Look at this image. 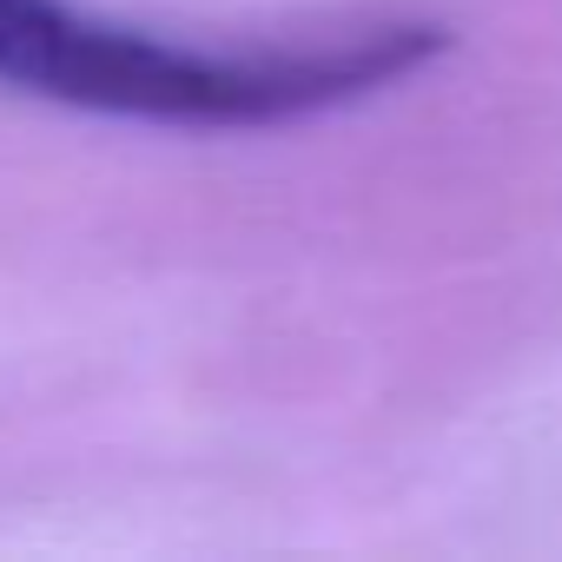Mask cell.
I'll return each mask as SVG.
<instances>
[{"label": "cell", "mask_w": 562, "mask_h": 562, "mask_svg": "<svg viewBox=\"0 0 562 562\" xmlns=\"http://www.w3.org/2000/svg\"><path fill=\"white\" fill-rule=\"evenodd\" d=\"M443 27H371L331 47H186L80 14L74 0H0V87L159 126H285L411 80Z\"/></svg>", "instance_id": "cell-1"}]
</instances>
